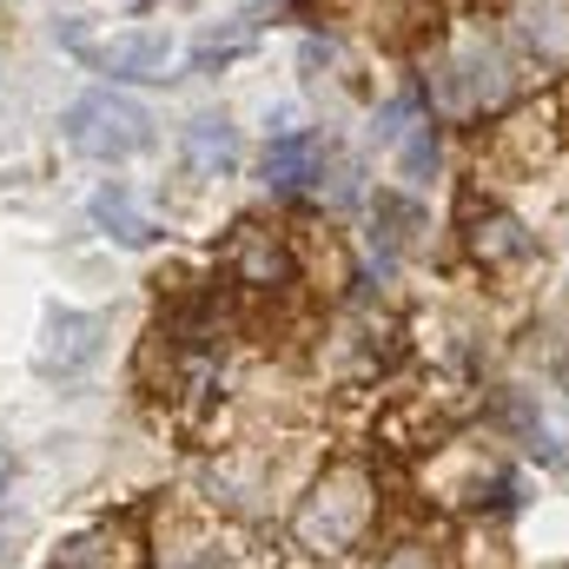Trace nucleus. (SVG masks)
Masks as SVG:
<instances>
[{
  "mask_svg": "<svg viewBox=\"0 0 569 569\" xmlns=\"http://www.w3.org/2000/svg\"><path fill=\"white\" fill-rule=\"evenodd\" d=\"M60 133L80 159H100V166H120V159H140L152 146V113H146L133 93L120 87H87L67 113H60Z\"/></svg>",
  "mask_w": 569,
  "mask_h": 569,
  "instance_id": "f257e3e1",
  "label": "nucleus"
},
{
  "mask_svg": "<svg viewBox=\"0 0 569 569\" xmlns=\"http://www.w3.org/2000/svg\"><path fill=\"white\" fill-rule=\"evenodd\" d=\"M371 510H378L371 483H365L358 470H331V477L298 503L291 530H298V543H305L311 557H338V550H351V543L371 530Z\"/></svg>",
  "mask_w": 569,
  "mask_h": 569,
  "instance_id": "f03ea898",
  "label": "nucleus"
},
{
  "mask_svg": "<svg viewBox=\"0 0 569 569\" xmlns=\"http://www.w3.org/2000/svg\"><path fill=\"white\" fill-rule=\"evenodd\" d=\"M325 166H331V133L325 127H291V133H272L266 152H259V186L272 199H305L325 186Z\"/></svg>",
  "mask_w": 569,
  "mask_h": 569,
  "instance_id": "7ed1b4c3",
  "label": "nucleus"
},
{
  "mask_svg": "<svg viewBox=\"0 0 569 569\" xmlns=\"http://www.w3.org/2000/svg\"><path fill=\"white\" fill-rule=\"evenodd\" d=\"M226 279L239 284V291H284V284H298V259H291V246H284L279 232H266V226H239L232 232V246H226Z\"/></svg>",
  "mask_w": 569,
  "mask_h": 569,
  "instance_id": "20e7f679",
  "label": "nucleus"
},
{
  "mask_svg": "<svg viewBox=\"0 0 569 569\" xmlns=\"http://www.w3.org/2000/svg\"><path fill=\"white\" fill-rule=\"evenodd\" d=\"M100 345H107V318H100V311H47L33 365H40L47 378H80V371L100 358Z\"/></svg>",
  "mask_w": 569,
  "mask_h": 569,
  "instance_id": "39448f33",
  "label": "nucleus"
},
{
  "mask_svg": "<svg viewBox=\"0 0 569 569\" xmlns=\"http://www.w3.org/2000/svg\"><path fill=\"white\" fill-rule=\"evenodd\" d=\"M365 206H371V252H378V266L405 259V252L430 232V212L411 186H378Z\"/></svg>",
  "mask_w": 569,
  "mask_h": 569,
  "instance_id": "423d86ee",
  "label": "nucleus"
},
{
  "mask_svg": "<svg viewBox=\"0 0 569 569\" xmlns=\"http://www.w3.org/2000/svg\"><path fill=\"white\" fill-rule=\"evenodd\" d=\"M87 60H93L100 73L127 80V87H146V80H166V67H172V33L133 27V33H113L107 47H87Z\"/></svg>",
  "mask_w": 569,
  "mask_h": 569,
  "instance_id": "0eeeda50",
  "label": "nucleus"
},
{
  "mask_svg": "<svg viewBox=\"0 0 569 569\" xmlns=\"http://www.w3.org/2000/svg\"><path fill=\"white\" fill-rule=\"evenodd\" d=\"M179 159H186L192 179H232L246 166V140H239V127L226 113H199L179 133Z\"/></svg>",
  "mask_w": 569,
  "mask_h": 569,
  "instance_id": "6e6552de",
  "label": "nucleus"
},
{
  "mask_svg": "<svg viewBox=\"0 0 569 569\" xmlns=\"http://www.w3.org/2000/svg\"><path fill=\"white\" fill-rule=\"evenodd\" d=\"M463 239H470V259L490 266V272H497V266H523V259L537 252V239H530L510 212H497V206L477 212V199L463 206Z\"/></svg>",
  "mask_w": 569,
  "mask_h": 569,
  "instance_id": "1a4fd4ad",
  "label": "nucleus"
},
{
  "mask_svg": "<svg viewBox=\"0 0 569 569\" xmlns=\"http://www.w3.org/2000/svg\"><path fill=\"white\" fill-rule=\"evenodd\" d=\"M266 13H272V7H246V13H226L219 27H206V33L192 40V73H219V67H232L239 53H252L259 33H266Z\"/></svg>",
  "mask_w": 569,
  "mask_h": 569,
  "instance_id": "9d476101",
  "label": "nucleus"
},
{
  "mask_svg": "<svg viewBox=\"0 0 569 569\" xmlns=\"http://www.w3.org/2000/svg\"><path fill=\"white\" fill-rule=\"evenodd\" d=\"M87 212H93V226H100L107 239H120V246H133V252L159 239V226L140 212V199H133V186H127V179H107V186L93 192V206H87Z\"/></svg>",
  "mask_w": 569,
  "mask_h": 569,
  "instance_id": "9b49d317",
  "label": "nucleus"
},
{
  "mask_svg": "<svg viewBox=\"0 0 569 569\" xmlns=\"http://www.w3.org/2000/svg\"><path fill=\"white\" fill-rule=\"evenodd\" d=\"M437 166H443V127L437 120H418L405 140H398V172H405V186L418 192L437 179Z\"/></svg>",
  "mask_w": 569,
  "mask_h": 569,
  "instance_id": "f8f14e48",
  "label": "nucleus"
},
{
  "mask_svg": "<svg viewBox=\"0 0 569 569\" xmlns=\"http://www.w3.org/2000/svg\"><path fill=\"white\" fill-rule=\"evenodd\" d=\"M113 563H120L113 530H87V537H67V543L53 550V563H47V569H113Z\"/></svg>",
  "mask_w": 569,
  "mask_h": 569,
  "instance_id": "ddd939ff",
  "label": "nucleus"
},
{
  "mask_svg": "<svg viewBox=\"0 0 569 569\" xmlns=\"http://www.w3.org/2000/svg\"><path fill=\"white\" fill-rule=\"evenodd\" d=\"M378 569H443V563H437V550H425V543H398V550L378 557Z\"/></svg>",
  "mask_w": 569,
  "mask_h": 569,
  "instance_id": "4468645a",
  "label": "nucleus"
},
{
  "mask_svg": "<svg viewBox=\"0 0 569 569\" xmlns=\"http://www.w3.org/2000/svg\"><path fill=\"white\" fill-rule=\"evenodd\" d=\"M7 483H13V457L0 450V497H7Z\"/></svg>",
  "mask_w": 569,
  "mask_h": 569,
  "instance_id": "2eb2a0df",
  "label": "nucleus"
},
{
  "mask_svg": "<svg viewBox=\"0 0 569 569\" xmlns=\"http://www.w3.org/2000/svg\"><path fill=\"white\" fill-rule=\"evenodd\" d=\"M127 7H152V0H127Z\"/></svg>",
  "mask_w": 569,
  "mask_h": 569,
  "instance_id": "dca6fc26",
  "label": "nucleus"
}]
</instances>
